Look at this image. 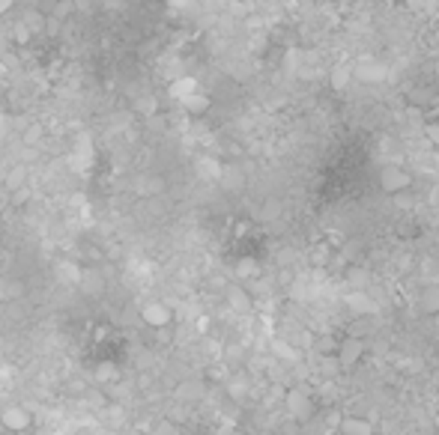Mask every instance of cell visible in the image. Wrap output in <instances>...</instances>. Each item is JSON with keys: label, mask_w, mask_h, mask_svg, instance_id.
<instances>
[{"label": "cell", "mask_w": 439, "mask_h": 435, "mask_svg": "<svg viewBox=\"0 0 439 435\" xmlns=\"http://www.w3.org/2000/svg\"><path fill=\"white\" fill-rule=\"evenodd\" d=\"M9 9H12V0H0V18H3Z\"/></svg>", "instance_id": "10"}, {"label": "cell", "mask_w": 439, "mask_h": 435, "mask_svg": "<svg viewBox=\"0 0 439 435\" xmlns=\"http://www.w3.org/2000/svg\"><path fill=\"white\" fill-rule=\"evenodd\" d=\"M421 310L439 313V289H425V295H421Z\"/></svg>", "instance_id": "8"}, {"label": "cell", "mask_w": 439, "mask_h": 435, "mask_svg": "<svg viewBox=\"0 0 439 435\" xmlns=\"http://www.w3.org/2000/svg\"><path fill=\"white\" fill-rule=\"evenodd\" d=\"M290 405H293V414H305V409H308V400L293 391V394H290Z\"/></svg>", "instance_id": "9"}, {"label": "cell", "mask_w": 439, "mask_h": 435, "mask_svg": "<svg viewBox=\"0 0 439 435\" xmlns=\"http://www.w3.org/2000/svg\"><path fill=\"white\" fill-rule=\"evenodd\" d=\"M362 358H365V340L347 337V340L338 346V358H335V361H338L340 367H356Z\"/></svg>", "instance_id": "3"}, {"label": "cell", "mask_w": 439, "mask_h": 435, "mask_svg": "<svg viewBox=\"0 0 439 435\" xmlns=\"http://www.w3.org/2000/svg\"><path fill=\"white\" fill-rule=\"evenodd\" d=\"M340 435H374V423L362 418V414H349V418L340 421V427H338Z\"/></svg>", "instance_id": "5"}, {"label": "cell", "mask_w": 439, "mask_h": 435, "mask_svg": "<svg viewBox=\"0 0 439 435\" xmlns=\"http://www.w3.org/2000/svg\"><path fill=\"white\" fill-rule=\"evenodd\" d=\"M412 185V176L403 167H385L380 173V188L385 194H403Z\"/></svg>", "instance_id": "1"}, {"label": "cell", "mask_w": 439, "mask_h": 435, "mask_svg": "<svg viewBox=\"0 0 439 435\" xmlns=\"http://www.w3.org/2000/svg\"><path fill=\"white\" fill-rule=\"evenodd\" d=\"M192 93H197V84L192 78H179L176 84H170V96H174L176 102H183V98H188Z\"/></svg>", "instance_id": "6"}, {"label": "cell", "mask_w": 439, "mask_h": 435, "mask_svg": "<svg viewBox=\"0 0 439 435\" xmlns=\"http://www.w3.org/2000/svg\"><path fill=\"white\" fill-rule=\"evenodd\" d=\"M427 134H430V138H433V140L439 143V129H433V125H427Z\"/></svg>", "instance_id": "11"}, {"label": "cell", "mask_w": 439, "mask_h": 435, "mask_svg": "<svg viewBox=\"0 0 439 435\" xmlns=\"http://www.w3.org/2000/svg\"><path fill=\"white\" fill-rule=\"evenodd\" d=\"M0 423H3V429L9 432H27L30 429V412L21 409V405H9L0 414Z\"/></svg>", "instance_id": "4"}, {"label": "cell", "mask_w": 439, "mask_h": 435, "mask_svg": "<svg viewBox=\"0 0 439 435\" xmlns=\"http://www.w3.org/2000/svg\"><path fill=\"white\" fill-rule=\"evenodd\" d=\"M141 319L147 322L150 328H167L170 319H174V313H170V307H167V304H161V301H150V304H143Z\"/></svg>", "instance_id": "2"}, {"label": "cell", "mask_w": 439, "mask_h": 435, "mask_svg": "<svg viewBox=\"0 0 439 435\" xmlns=\"http://www.w3.org/2000/svg\"><path fill=\"white\" fill-rule=\"evenodd\" d=\"M179 105H183L188 114H203L206 107H210V98H206V96L201 93V89H197V93H192L188 98H183V102H179Z\"/></svg>", "instance_id": "7"}]
</instances>
